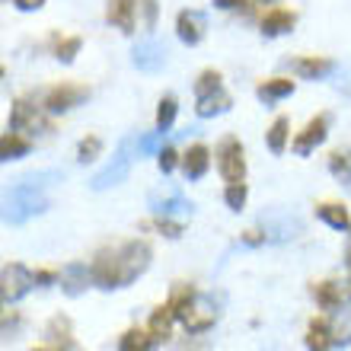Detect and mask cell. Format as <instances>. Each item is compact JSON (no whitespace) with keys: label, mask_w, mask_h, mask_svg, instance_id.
Here are the masks:
<instances>
[{"label":"cell","mask_w":351,"mask_h":351,"mask_svg":"<svg viewBox=\"0 0 351 351\" xmlns=\"http://www.w3.org/2000/svg\"><path fill=\"white\" fill-rule=\"evenodd\" d=\"M45 189L48 185L32 182L29 176H23V179L7 192V198H3V221L13 223V227H19V223H26L29 217L42 214L48 208Z\"/></svg>","instance_id":"1"},{"label":"cell","mask_w":351,"mask_h":351,"mask_svg":"<svg viewBox=\"0 0 351 351\" xmlns=\"http://www.w3.org/2000/svg\"><path fill=\"white\" fill-rule=\"evenodd\" d=\"M169 304L176 310V319H182V326L189 332H204L217 323V310H214V300L204 294H195L189 285L173 287V297Z\"/></svg>","instance_id":"2"},{"label":"cell","mask_w":351,"mask_h":351,"mask_svg":"<svg viewBox=\"0 0 351 351\" xmlns=\"http://www.w3.org/2000/svg\"><path fill=\"white\" fill-rule=\"evenodd\" d=\"M134 147H138V138H125L119 144V150H115V157L106 163V167L99 169V173L90 179V189L93 192H106V189H112V185H121L125 179H128L131 173V160H134Z\"/></svg>","instance_id":"3"},{"label":"cell","mask_w":351,"mask_h":351,"mask_svg":"<svg viewBox=\"0 0 351 351\" xmlns=\"http://www.w3.org/2000/svg\"><path fill=\"white\" fill-rule=\"evenodd\" d=\"M259 230L265 233L268 243H291L304 233V221L287 208H265L259 214Z\"/></svg>","instance_id":"4"},{"label":"cell","mask_w":351,"mask_h":351,"mask_svg":"<svg viewBox=\"0 0 351 351\" xmlns=\"http://www.w3.org/2000/svg\"><path fill=\"white\" fill-rule=\"evenodd\" d=\"M147 204H150V211L160 214V217H189V214L195 211V204L189 202L179 189H173V185L154 189V192L147 195Z\"/></svg>","instance_id":"5"},{"label":"cell","mask_w":351,"mask_h":351,"mask_svg":"<svg viewBox=\"0 0 351 351\" xmlns=\"http://www.w3.org/2000/svg\"><path fill=\"white\" fill-rule=\"evenodd\" d=\"M90 268H93V285L102 287V291H115V287H125V275H121L119 250H99Z\"/></svg>","instance_id":"6"},{"label":"cell","mask_w":351,"mask_h":351,"mask_svg":"<svg viewBox=\"0 0 351 351\" xmlns=\"http://www.w3.org/2000/svg\"><path fill=\"white\" fill-rule=\"evenodd\" d=\"M217 169L227 182H243L246 179V160H243V147L237 138H223L217 147Z\"/></svg>","instance_id":"7"},{"label":"cell","mask_w":351,"mask_h":351,"mask_svg":"<svg viewBox=\"0 0 351 351\" xmlns=\"http://www.w3.org/2000/svg\"><path fill=\"white\" fill-rule=\"evenodd\" d=\"M121 259V275H125V285H131L134 278H141L150 265V246L144 240H131L119 250Z\"/></svg>","instance_id":"8"},{"label":"cell","mask_w":351,"mask_h":351,"mask_svg":"<svg viewBox=\"0 0 351 351\" xmlns=\"http://www.w3.org/2000/svg\"><path fill=\"white\" fill-rule=\"evenodd\" d=\"M0 281H3L0 291H3V304L7 306L16 304L19 297H26L32 285H38L36 275H32L26 265H16V262H13V265H3V278H0Z\"/></svg>","instance_id":"9"},{"label":"cell","mask_w":351,"mask_h":351,"mask_svg":"<svg viewBox=\"0 0 351 351\" xmlns=\"http://www.w3.org/2000/svg\"><path fill=\"white\" fill-rule=\"evenodd\" d=\"M131 61L144 74H157V71L167 67V45L157 42V38H144V42H138L131 48Z\"/></svg>","instance_id":"10"},{"label":"cell","mask_w":351,"mask_h":351,"mask_svg":"<svg viewBox=\"0 0 351 351\" xmlns=\"http://www.w3.org/2000/svg\"><path fill=\"white\" fill-rule=\"evenodd\" d=\"M84 99H90V90H86V86L61 84V86H55V90H48L45 109L48 112H71L74 106H80Z\"/></svg>","instance_id":"11"},{"label":"cell","mask_w":351,"mask_h":351,"mask_svg":"<svg viewBox=\"0 0 351 351\" xmlns=\"http://www.w3.org/2000/svg\"><path fill=\"white\" fill-rule=\"evenodd\" d=\"M10 125H13V131H32V134H45L48 131V119L26 99H19L16 106H13Z\"/></svg>","instance_id":"12"},{"label":"cell","mask_w":351,"mask_h":351,"mask_svg":"<svg viewBox=\"0 0 351 351\" xmlns=\"http://www.w3.org/2000/svg\"><path fill=\"white\" fill-rule=\"evenodd\" d=\"M326 134H329V115H316V119L294 138V154H297V157L313 154V150L326 141Z\"/></svg>","instance_id":"13"},{"label":"cell","mask_w":351,"mask_h":351,"mask_svg":"<svg viewBox=\"0 0 351 351\" xmlns=\"http://www.w3.org/2000/svg\"><path fill=\"white\" fill-rule=\"evenodd\" d=\"M204 29H208V16L202 10H182L176 16V36L182 38L185 45H198L204 38Z\"/></svg>","instance_id":"14"},{"label":"cell","mask_w":351,"mask_h":351,"mask_svg":"<svg viewBox=\"0 0 351 351\" xmlns=\"http://www.w3.org/2000/svg\"><path fill=\"white\" fill-rule=\"evenodd\" d=\"M90 285H93V268H86L84 262H71L61 271V287H64L67 297H80Z\"/></svg>","instance_id":"15"},{"label":"cell","mask_w":351,"mask_h":351,"mask_svg":"<svg viewBox=\"0 0 351 351\" xmlns=\"http://www.w3.org/2000/svg\"><path fill=\"white\" fill-rule=\"evenodd\" d=\"M134 7H138V0H109L106 16L121 32H134Z\"/></svg>","instance_id":"16"},{"label":"cell","mask_w":351,"mask_h":351,"mask_svg":"<svg viewBox=\"0 0 351 351\" xmlns=\"http://www.w3.org/2000/svg\"><path fill=\"white\" fill-rule=\"evenodd\" d=\"M291 67L304 80H323L335 71V61H329V58H297V61H291Z\"/></svg>","instance_id":"17"},{"label":"cell","mask_w":351,"mask_h":351,"mask_svg":"<svg viewBox=\"0 0 351 351\" xmlns=\"http://www.w3.org/2000/svg\"><path fill=\"white\" fill-rule=\"evenodd\" d=\"M294 23H297V16L291 10H268L265 16H262V32H265L268 38L285 36V32L294 29Z\"/></svg>","instance_id":"18"},{"label":"cell","mask_w":351,"mask_h":351,"mask_svg":"<svg viewBox=\"0 0 351 351\" xmlns=\"http://www.w3.org/2000/svg\"><path fill=\"white\" fill-rule=\"evenodd\" d=\"M208 167H211V154H208V147H204V144L189 147V154L182 157L185 176H189V179H202V176L208 173Z\"/></svg>","instance_id":"19"},{"label":"cell","mask_w":351,"mask_h":351,"mask_svg":"<svg viewBox=\"0 0 351 351\" xmlns=\"http://www.w3.org/2000/svg\"><path fill=\"white\" fill-rule=\"evenodd\" d=\"M230 109V96L223 90H214V93H204V96H198V102H195V112L202 115V119H214V115H221V112Z\"/></svg>","instance_id":"20"},{"label":"cell","mask_w":351,"mask_h":351,"mask_svg":"<svg viewBox=\"0 0 351 351\" xmlns=\"http://www.w3.org/2000/svg\"><path fill=\"white\" fill-rule=\"evenodd\" d=\"M316 214H319V221L329 223L332 230H339V233H348L351 230V217H348V211H345L342 204L326 202V204H319V208H316Z\"/></svg>","instance_id":"21"},{"label":"cell","mask_w":351,"mask_h":351,"mask_svg":"<svg viewBox=\"0 0 351 351\" xmlns=\"http://www.w3.org/2000/svg\"><path fill=\"white\" fill-rule=\"evenodd\" d=\"M173 319H176L173 304L157 306V310H154V316H150V335H154L157 342H167V339H169V329H173Z\"/></svg>","instance_id":"22"},{"label":"cell","mask_w":351,"mask_h":351,"mask_svg":"<svg viewBox=\"0 0 351 351\" xmlns=\"http://www.w3.org/2000/svg\"><path fill=\"white\" fill-rule=\"evenodd\" d=\"M332 348V329L323 319H313L306 326V351H329Z\"/></svg>","instance_id":"23"},{"label":"cell","mask_w":351,"mask_h":351,"mask_svg":"<svg viewBox=\"0 0 351 351\" xmlns=\"http://www.w3.org/2000/svg\"><path fill=\"white\" fill-rule=\"evenodd\" d=\"M313 297L316 304L323 306V310H342V285H335V281H323V285L313 287Z\"/></svg>","instance_id":"24"},{"label":"cell","mask_w":351,"mask_h":351,"mask_svg":"<svg viewBox=\"0 0 351 351\" xmlns=\"http://www.w3.org/2000/svg\"><path fill=\"white\" fill-rule=\"evenodd\" d=\"M329 329H332L335 348H348L351 345V310H335V319L329 323Z\"/></svg>","instance_id":"25"},{"label":"cell","mask_w":351,"mask_h":351,"mask_svg":"<svg viewBox=\"0 0 351 351\" xmlns=\"http://www.w3.org/2000/svg\"><path fill=\"white\" fill-rule=\"evenodd\" d=\"M291 93H294V80L278 77V80H265V84L256 90V96H259L262 102H278V99H285V96H291Z\"/></svg>","instance_id":"26"},{"label":"cell","mask_w":351,"mask_h":351,"mask_svg":"<svg viewBox=\"0 0 351 351\" xmlns=\"http://www.w3.org/2000/svg\"><path fill=\"white\" fill-rule=\"evenodd\" d=\"M26 154H29V141H26V138H19L16 131L3 134V141H0V160H3V163L26 157Z\"/></svg>","instance_id":"27"},{"label":"cell","mask_w":351,"mask_h":351,"mask_svg":"<svg viewBox=\"0 0 351 351\" xmlns=\"http://www.w3.org/2000/svg\"><path fill=\"white\" fill-rule=\"evenodd\" d=\"M154 335L150 332H141V329H128V332L121 335L119 342V351H154Z\"/></svg>","instance_id":"28"},{"label":"cell","mask_w":351,"mask_h":351,"mask_svg":"<svg viewBox=\"0 0 351 351\" xmlns=\"http://www.w3.org/2000/svg\"><path fill=\"white\" fill-rule=\"evenodd\" d=\"M287 134H291V121L287 119H275L271 121V128H268V150L271 154H285L287 147Z\"/></svg>","instance_id":"29"},{"label":"cell","mask_w":351,"mask_h":351,"mask_svg":"<svg viewBox=\"0 0 351 351\" xmlns=\"http://www.w3.org/2000/svg\"><path fill=\"white\" fill-rule=\"evenodd\" d=\"M329 173L342 185H351V150H335L329 157Z\"/></svg>","instance_id":"30"},{"label":"cell","mask_w":351,"mask_h":351,"mask_svg":"<svg viewBox=\"0 0 351 351\" xmlns=\"http://www.w3.org/2000/svg\"><path fill=\"white\" fill-rule=\"evenodd\" d=\"M223 202H227V208H230V211L240 214V211H243V204H246V185H243V182H227Z\"/></svg>","instance_id":"31"},{"label":"cell","mask_w":351,"mask_h":351,"mask_svg":"<svg viewBox=\"0 0 351 351\" xmlns=\"http://www.w3.org/2000/svg\"><path fill=\"white\" fill-rule=\"evenodd\" d=\"M163 138H167V131L157 128L154 134H144V138H138V154H160L163 150Z\"/></svg>","instance_id":"32"},{"label":"cell","mask_w":351,"mask_h":351,"mask_svg":"<svg viewBox=\"0 0 351 351\" xmlns=\"http://www.w3.org/2000/svg\"><path fill=\"white\" fill-rule=\"evenodd\" d=\"M48 339L71 345V319H67V316H55V319L48 323Z\"/></svg>","instance_id":"33"},{"label":"cell","mask_w":351,"mask_h":351,"mask_svg":"<svg viewBox=\"0 0 351 351\" xmlns=\"http://www.w3.org/2000/svg\"><path fill=\"white\" fill-rule=\"evenodd\" d=\"M99 150H102V141L90 134V138H84L77 144V160H80V163H93V160L99 157Z\"/></svg>","instance_id":"34"},{"label":"cell","mask_w":351,"mask_h":351,"mask_svg":"<svg viewBox=\"0 0 351 351\" xmlns=\"http://www.w3.org/2000/svg\"><path fill=\"white\" fill-rule=\"evenodd\" d=\"M176 99L173 96H163L160 99V109H157V128H163V131H169V125H173V119H176Z\"/></svg>","instance_id":"35"},{"label":"cell","mask_w":351,"mask_h":351,"mask_svg":"<svg viewBox=\"0 0 351 351\" xmlns=\"http://www.w3.org/2000/svg\"><path fill=\"white\" fill-rule=\"evenodd\" d=\"M214 90H221V74H217V71H204V74L198 77V84H195V93L204 96V93H214Z\"/></svg>","instance_id":"36"},{"label":"cell","mask_w":351,"mask_h":351,"mask_svg":"<svg viewBox=\"0 0 351 351\" xmlns=\"http://www.w3.org/2000/svg\"><path fill=\"white\" fill-rule=\"evenodd\" d=\"M77 51H80V38H64V42H58V61L71 64Z\"/></svg>","instance_id":"37"},{"label":"cell","mask_w":351,"mask_h":351,"mask_svg":"<svg viewBox=\"0 0 351 351\" xmlns=\"http://www.w3.org/2000/svg\"><path fill=\"white\" fill-rule=\"evenodd\" d=\"M150 227H157L163 237H169V240H179V237H182V223H173L169 217H160V221H154Z\"/></svg>","instance_id":"38"},{"label":"cell","mask_w":351,"mask_h":351,"mask_svg":"<svg viewBox=\"0 0 351 351\" xmlns=\"http://www.w3.org/2000/svg\"><path fill=\"white\" fill-rule=\"evenodd\" d=\"M157 167H160V173H173L176 169V150L173 147H163L157 154Z\"/></svg>","instance_id":"39"},{"label":"cell","mask_w":351,"mask_h":351,"mask_svg":"<svg viewBox=\"0 0 351 351\" xmlns=\"http://www.w3.org/2000/svg\"><path fill=\"white\" fill-rule=\"evenodd\" d=\"M141 7H144V23L147 29L157 26V0H141Z\"/></svg>","instance_id":"40"},{"label":"cell","mask_w":351,"mask_h":351,"mask_svg":"<svg viewBox=\"0 0 351 351\" xmlns=\"http://www.w3.org/2000/svg\"><path fill=\"white\" fill-rule=\"evenodd\" d=\"M16 3V10H23V13H29V10H42L45 7V0H13Z\"/></svg>","instance_id":"41"},{"label":"cell","mask_w":351,"mask_h":351,"mask_svg":"<svg viewBox=\"0 0 351 351\" xmlns=\"http://www.w3.org/2000/svg\"><path fill=\"white\" fill-rule=\"evenodd\" d=\"M36 281L38 285H51V281H61V275H55V271H36Z\"/></svg>","instance_id":"42"},{"label":"cell","mask_w":351,"mask_h":351,"mask_svg":"<svg viewBox=\"0 0 351 351\" xmlns=\"http://www.w3.org/2000/svg\"><path fill=\"white\" fill-rule=\"evenodd\" d=\"M217 7H223V10H233V7H243V0H214Z\"/></svg>","instance_id":"43"},{"label":"cell","mask_w":351,"mask_h":351,"mask_svg":"<svg viewBox=\"0 0 351 351\" xmlns=\"http://www.w3.org/2000/svg\"><path fill=\"white\" fill-rule=\"evenodd\" d=\"M348 271H351V246H348Z\"/></svg>","instance_id":"44"},{"label":"cell","mask_w":351,"mask_h":351,"mask_svg":"<svg viewBox=\"0 0 351 351\" xmlns=\"http://www.w3.org/2000/svg\"><path fill=\"white\" fill-rule=\"evenodd\" d=\"M32 351H48V348H32Z\"/></svg>","instance_id":"45"},{"label":"cell","mask_w":351,"mask_h":351,"mask_svg":"<svg viewBox=\"0 0 351 351\" xmlns=\"http://www.w3.org/2000/svg\"><path fill=\"white\" fill-rule=\"evenodd\" d=\"M262 3H271V0H262Z\"/></svg>","instance_id":"46"}]
</instances>
